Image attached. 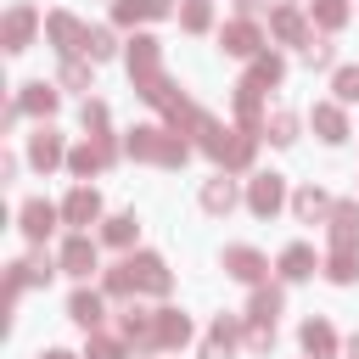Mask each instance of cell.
I'll return each instance as SVG.
<instances>
[{"mask_svg": "<svg viewBox=\"0 0 359 359\" xmlns=\"http://www.w3.org/2000/svg\"><path fill=\"white\" fill-rule=\"evenodd\" d=\"M320 208H325V196H320V191H303V196H297V213H303V219H314Z\"/></svg>", "mask_w": 359, "mask_h": 359, "instance_id": "cell-21", "label": "cell"}, {"mask_svg": "<svg viewBox=\"0 0 359 359\" xmlns=\"http://www.w3.org/2000/svg\"><path fill=\"white\" fill-rule=\"evenodd\" d=\"M303 348L309 353H331V331L325 325H303Z\"/></svg>", "mask_w": 359, "mask_h": 359, "instance_id": "cell-16", "label": "cell"}, {"mask_svg": "<svg viewBox=\"0 0 359 359\" xmlns=\"http://www.w3.org/2000/svg\"><path fill=\"white\" fill-rule=\"evenodd\" d=\"M62 213H67V224H90V219L101 213V202H95V191H84V185H79V191L67 196V208H62Z\"/></svg>", "mask_w": 359, "mask_h": 359, "instance_id": "cell-3", "label": "cell"}, {"mask_svg": "<svg viewBox=\"0 0 359 359\" xmlns=\"http://www.w3.org/2000/svg\"><path fill=\"white\" fill-rule=\"evenodd\" d=\"M129 236H135V219H112V224H107V241H118V247H123Z\"/></svg>", "mask_w": 359, "mask_h": 359, "instance_id": "cell-22", "label": "cell"}, {"mask_svg": "<svg viewBox=\"0 0 359 359\" xmlns=\"http://www.w3.org/2000/svg\"><path fill=\"white\" fill-rule=\"evenodd\" d=\"M28 34H34V11H28V6H17V11L6 17V50H22V45H28Z\"/></svg>", "mask_w": 359, "mask_h": 359, "instance_id": "cell-2", "label": "cell"}, {"mask_svg": "<svg viewBox=\"0 0 359 359\" xmlns=\"http://www.w3.org/2000/svg\"><path fill=\"white\" fill-rule=\"evenodd\" d=\"M62 269H67V275H90V269H95V247H90L84 236H73V241L62 247Z\"/></svg>", "mask_w": 359, "mask_h": 359, "instance_id": "cell-1", "label": "cell"}, {"mask_svg": "<svg viewBox=\"0 0 359 359\" xmlns=\"http://www.w3.org/2000/svg\"><path fill=\"white\" fill-rule=\"evenodd\" d=\"M84 50H90V56L101 62V56L112 50V34H107V28H95V34H84Z\"/></svg>", "mask_w": 359, "mask_h": 359, "instance_id": "cell-19", "label": "cell"}, {"mask_svg": "<svg viewBox=\"0 0 359 359\" xmlns=\"http://www.w3.org/2000/svg\"><path fill=\"white\" fill-rule=\"evenodd\" d=\"M314 123H320L325 140H342V112L337 107H314Z\"/></svg>", "mask_w": 359, "mask_h": 359, "instance_id": "cell-13", "label": "cell"}, {"mask_svg": "<svg viewBox=\"0 0 359 359\" xmlns=\"http://www.w3.org/2000/svg\"><path fill=\"white\" fill-rule=\"evenodd\" d=\"M275 309H280L275 292H258V297H252V320H275Z\"/></svg>", "mask_w": 359, "mask_h": 359, "instance_id": "cell-20", "label": "cell"}, {"mask_svg": "<svg viewBox=\"0 0 359 359\" xmlns=\"http://www.w3.org/2000/svg\"><path fill=\"white\" fill-rule=\"evenodd\" d=\"M90 359H118V342H107V337H101V342H90Z\"/></svg>", "mask_w": 359, "mask_h": 359, "instance_id": "cell-25", "label": "cell"}, {"mask_svg": "<svg viewBox=\"0 0 359 359\" xmlns=\"http://www.w3.org/2000/svg\"><path fill=\"white\" fill-rule=\"evenodd\" d=\"M157 337H163V342H185V320H180V314H163V320H157Z\"/></svg>", "mask_w": 359, "mask_h": 359, "instance_id": "cell-17", "label": "cell"}, {"mask_svg": "<svg viewBox=\"0 0 359 359\" xmlns=\"http://www.w3.org/2000/svg\"><path fill=\"white\" fill-rule=\"evenodd\" d=\"M337 95L342 101H359V67H342L337 73Z\"/></svg>", "mask_w": 359, "mask_h": 359, "instance_id": "cell-18", "label": "cell"}, {"mask_svg": "<svg viewBox=\"0 0 359 359\" xmlns=\"http://www.w3.org/2000/svg\"><path fill=\"white\" fill-rule=\"evenodd\" d=\"M208 22V0H185V28H202Z\"/></svg>", "mask_w": 359, "mask_h": 359, "instance_id": "cell-23", "label": "cell"}, {"mask_svg": "<svg viewBox=\"0 0 359 359\" xmlns=\"http://www.w3.org/2000/svg\"><path fill=\"white\" fill-rule=\"evenodd\" d=\"M163 11H168V0H123V6H118L123 22H135V17H163Z\"/></svg>", "mask_w": 359, "mask_h": 359, "instance_id": "cell-11", "label": "cell"}, {"mask_svg": "<svg viewBox=\"0 0 359 359\" xmlns=\"http://www.w3.org/2000/svg\"><path fill=\"white\" fill-rule=\"evenodd\" d=\"M22 107H28V112H50V107H56V90H50V84H28Z\"/></svg>", "mask_w": 359, "mask_h": 359, "instance_id": "cell-12", "label": "cell"}, {"mask_svg": "<svg viewBox=\"0 0 359 359\" xmlns=\"http://www.w3.org/2000/svg\"><path fill=\"white\" fill-rule=\"evenodd\" d=\"M224 50H236V56H252V50H258V34H252L247 22H236V28H224Z\"/></svg>", "mask_w": 359, "mask_h": 359, "instance_id": "cell-10", "label": "cell"}, {"mask_svg": "<svg viewBox=\"0 0 359 359\" xmlns=\"http://www.w3.org/2000/svg\"><path fill=\"white\" fill-rule=\"evenodd\" d=\"M252 208H258V213H275V208H280V180H275V174H264V180L252 185Z\"/></svg>", "mask_w": 359, "mask_h": 359, "instance_id": "cell-8", "label": "cell"}, {"mask_svg": "<svg viewBox=\"0 0 359 359\" xmlns=\"http://www.w3.org/2000/svg\"><path fill=\"white\" fill-rule=\"evenodd\" d=\"M269 129H275V135H269V140H292V118H286V112H280V118H275V123H269Z\"/></svg>", "mask_w": 359, "mask_h": 359, "instance_id": "cell-26", "label": "cell"}, {"mask_svg": "<svg viewBox=\"0 0 359 359\" xmlns=\"http://www.w3.org/2000/svg\"><path fill=\"white\" fill-rule=\"evenodd\" d=\"M320 22L337 28V22H342V0H320Z\"/></svg>", "mask_w": 359, "mask_h": 359, "instance_id": "cell-24", "label": "cell"}, {"mask_svg": "<svg viewBox=\"0 0 359 359\" xmlns=\"http://www.w3.org/2000/svg\"><path fill=\"white\" fill-rule=\"evenodd\" d=\"M241 6H247V11H252V6H258V0H241Z\"/></svg>", "mask_w": 359, "mask_h": 359, "instance_id": "cell-28", "label": "cell"}, {"mask_svg": "<svg viewBox=\"0 0 359 359\" xmlns=\"http://www.w3.org/2000/svg\"><path fill=\"white\" fill-rule=\"evenodd\" d=\"M202 202H208V208H213V213H219V208H230V202H236V191H230V185H224V180H213V185H208V191H202Z\"/></svg>", "mask_w": 359, "mask_h": 359, "instance_id": "cell-15", "label": "cell"}, {"mask_svg": "<svg viewBox=\"0 0 359 359\" xmlns=\"http://www.w3.org/2000/svg\"><path fill=\"white\" fill-rule=\"evenodd\" d=\"M224 264H230V275H241V280H258V275H264V258H258V252H247V247H230V252H224Z\"/></svg>", "mask_w": 359, "mask_h": 359, "instance_id": "cell-5", "label": "cell"}, {"mask_svg": "<svg viewBox=\"0 0 359 359\" xmlns=\"http://www.w3.org/2000/svg\"><path fill=\"white\" fill-rule=\"evenodd\" d=\"M309 264H314V252H309V247H292V252L280 258V269H286L292 280H297V275H309Z\"/></svg>", "mask_w": 359, "mask_h": 359, "instance_id": "cell-14", "label": "cell"}, {"mask_svg": "<svg viewBox=\"0 0 359 359\" xmlns=\"http://www.w3.org/2000/svg\"><path fill=\"white\" fill-rule=\"evenodd\" d=\"M353 359H359V337H353Z\"/></svg>", "mask_w": 359, "mask_h": 359, "instance_id": "cell-29", "label": "cell"}, {"mask_svg": "<svg viewBox=\"0 0 359 359\" xmlns=\"http://www.w3.org/2000/svg\"><path fill=\"white\" fill-rule=\"evenodd\" d=\"M50 219H56V208H50V202H28V208H22V230H28V241H45Z\"/></svg>", "mask_w": 359, "mask_h": 359, "instance_id": "cell-4", "label": "cell"}, {"mask_svg": "<svg viewBox=\"0 0 359 359\" xmlns=\"http://www.w3.org/2000/svg\"><path fill=\"white\" fill-rule=\"evenodd\" d=\"M28 157H34V163H39V168H50V163H56V157H62V140H56V135H50V129H39V135H34V146H28Z\"/></svg>", "mask_w": 359, "mask_h": 359, "instance_id": "cell-7", "label": "cell"}, {"mask_svg": "<svg viewBox=\"0 0 359 359\" xmlns=\"http://www.w3.org/2000/svg\"><path fill=\"white\" fill-rule=\"evenodd\" d=\"M353 247H359V213L337 208V252H353Z\"/></svg>", "mask_w": 359, "mask_h": 359, "instance_id": "cell-6", "label": "cell"}, {"mask_svg": "<svg viewBox=\"0 0 359 359\" xmlns=\"http://www.w3.org/2000/svg\"><path fill=\"white\" fill-rule=\"evenodd\" d=\"M45 359H73V353H45Z\"/></svg>", "mask_w": 359, "mask_h": 359, "instance_id": "cell-27", "label": "cell"}, {"mask_svg": "<svg viewBox=\"0 0 359 359\" xmlns=\"http://www.w3.org/2000/svg\"><path fill=\"white\" fill-rule=\"evenodd\" d=\"M67 314H73L79 325H101V297H95V292H79V297L67 303Z\"/></svg>", "mask_w": 359, "mask_h": 359, "instance_id": "cell-9", "label": "cell"}]
</instances>
